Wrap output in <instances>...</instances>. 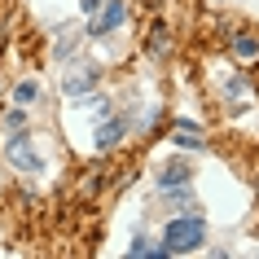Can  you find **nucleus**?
I'll list each match as a JSON object with an SVG mask.
<instances>
[{"mask_svg": "<svg viewBox=\"0 0 259 259\" xmlns=\"http://www.w3.org/2000/svg\"><path fill=\"white\" fill-rule=\"evenodd\" d=\"M206 242V220H198V215H180V220H171L163 229V246H154L150 255H189V250H198V246Z\"/></svg>", "mask_w": 259, "mask_h": 259, "instance_id": "1", "label": "nucleus"}, {"mask_svg": "<svg viewBox=\"0 0 259 259\" xmlns=\"http://www.w3.org/2000/svg\"><path fill=\"white\" fill-rule=\"evenodd\" d=\"M5 158H9L18 171H31V176H40V171H44V158L35 154L31 137H22V132H14V137L5 141Z\"/></svg>", "mask_w": 259, "mask_h": 259, "instance_id": "2", "label": "nucleus"}, {"mask_svg": "<svg viewBox=\"0 0 259 259\" xmlns=\"http://www.w3.org/2000/svg\"><path fill=\"white\" fill-rule=\"evenodd\" d=\"M93 83H97V66H93V62H83V57H75V62L62 70V93H66V97L93 93Z\"/></svg>", "mask_w": 259, "mask_h": 259, "instance_id": "3", "label": "nucleus"}, {"mask_svg": "<svg viewBox=\"0 0 259 259\" xmlns=\"http://www.w3.org/2000/svg\"><path fill=\"white\" fill-rule=\"evenodd\" d=\"M123 18H127V5L123 0H106L101 5V18L93 14V27H88V35H110V31L123 27Z\"/></svg>", "mask_w": 259, "mask_h": 259, "instance_id": "4", "label": "nucleus"}, {"mask_svg": "<svg viewBox=\"0 0 259 259\" xmlns=\"http://www.w3.org/2000/svg\"><path fill=\"white\" fill-rule=\"evenodd\" d=\"M123 132H127V119H106V123L93 132V150H97V154L114 150V145L123 141Z\"/></svg>", "mask_w": 259, "mask_h": 259, "instance_id": "5", "label": "nucleus"}, {"mask_svg": "<svg viewBox=\"0 0 259 259\" xmlns=\"http://www.w3.org/2000/svg\"><path fill=\"white\" fill-rule=\"evenodd\" d=\"M189 180H193V171H189V163H180V158H171V163L158 167V189H171V185H189Z\"/></svg>", "mask_w": 259, "mask_h": 259, "instance_id": "6", "label": "nucleus"}, {"mask_svg": "<svg viewBox=\"0 0 259 259\" xmlns=\"http://www.w3.org/2000/svg\"><path fill=\"white\" fill-rule=\"evenodd\" d=\"M180 145V150H202V127H198V123L193 119H180L176 123V137H171Z\"/></svg>", "mask_w": 259, "mask_h": 259, "instance_id": "7", "label": "nucleus"}, {"mask_svg": "<svg viewBox=\"0 0 259 259\" xmlns=\"http://www.w3.org/2000/svg\"><path fill=\"white\" fill-rule=\"evenodd\" d=\"M224 97H229V106L233 110H246V97H250V88H246V79H224Z\"/></svg>", "mask_w": 259, "mask_h": 259, "instance_id": "8", "label": "nucleus"}, {"mask_svg": "<svg viewBox=\"0 0 259 259\" xmlns=\"http://www.w3.org/2000/svg\"><path fill=\"white\" fill-rule=\"evenodd\" d=\"M14 101H18V106H31V101H40V83H18V88H14Z\"/></svg>", "mask_w": 259, "mask_h": 259, "instance_id": "9", "label": "nucleus"}, {"mask_svg": "<svg viewBox=\"0 0 259 259\" xmlns=\"http://www.w3.org/2000/svg\"><path fill=\"white\" fill-rule=\"evenodd\" d=\"M233 53H237V57H255L259 53V40H255V35H237V40H233Z\"/></svg>", "mask_w": 259, "mask_h": 259, "instance_id": "10", "label": "nucleus"}, {"mask_svg": "<svg viewBox=\"0 0 259 259\" xmlns=\"http://www.w3.org/2000/svg\"><path fill=\"white\" fill-rule=\"evenodd\" d=\"M57 53H75V27L57 31Z\"/></svg>", "mask_w": 259, "mask_h": 259, "instance_id": "11", "label": "nucleus"}, {"mask_svg": "<svg viewBox=\"0 0 259 259\" xmlns=\"http://www.w3.org/2000/svg\"><path fill=\"white\" fill-rule=\"evenodd\" d=\"M9 132H22V127H27V106H18V110H9Z\"/></svg>", "mask_w": 259, "mask_h": 259, "instance_id": "12", "label": "nucleus"}, {"mask_svg": "<svg viewBox=\"0 0 259 259\" xmlns=\"http://www.w3.org/2000/svg\"><path fill=\"white\" fill-rule=\"evenodd\" d=\"M127 255H137V259H141V255H150V246H145V242H141V237H137V242L127 246Z\"/></svg>", "mask_w": 259, "mask_h": 259, "instance_id": "13", "label": "nucleus"}, {"mask_svg": "<svg viewBox=\"0 0 259 259\" xmlns=\"http://www.w3.org/2000/svg\"><path fill=\"white\" fill-rule=\"evenodd\" d=\"M101 5H106V0H79V9H83V14H97Z\"/></svg>", "mask_w": 259, "mask_h": 259, "instance_id": "14", "label": "nucleus"}]
</instances>
